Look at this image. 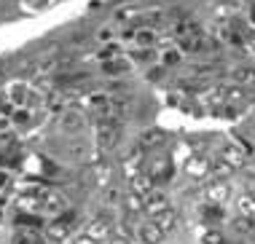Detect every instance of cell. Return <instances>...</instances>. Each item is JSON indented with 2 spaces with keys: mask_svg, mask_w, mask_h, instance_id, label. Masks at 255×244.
I'll return each instance as SVG.
<instances>
[{
  "mask_svg": "<svg viewBox=\"0 0 255 244\" xmlns=\"http://www.w3.org/2000/svg\"><path fill=\"white\" fill-rule=\"evenodd\" d=\"M145 172L156 180V185H164V183H169V180L175 177V164H172V158L167 156V153L156 150V153H148Z\"/></svg>",
  "mask_w": 255,
  "mask_h": 244,
  "instance_id": "cell-1",
  "label": "cell"
},
{
  "mask_svg": "<svg viewBox=\"0 0 255 244\" xmlns=\"http://www.w3.org/2000/svg\"><path fill=\"white\" fill-rule=\"evenodd\" d=\"M183 174L194 183H207L212 177V156L207 153H194V156L185 158L183 164Z\"/></svg>",
  "mask_w": 255,
  "mask_h": 244,
  "instance_id": "cell-2",
  "label": "cell"
},
{
  "mask_svg": "<svg viewBox=\"0 0 255 244\" xmlns=\"http://www.w3.org/2000/svg\"><path fill=\"white\" fill-rule=\"evenodd\" d=\"M215 158H220L223 164H229L234 172H239V169H245L247 166V148L245 145H239V142H234V139H229V142H223L218 148V156Z\"/></svg>",
  "mask_w": 255,
  "mask_h": 244,
  "instance_id": "cell-3",
  "label": "cell"
},
{
  "mask_svg": "<svg viewBox=\"0 0 255 244\" xmlns=\"http://www.w3.org/2000/svg\"><path fill=\"white\" fill-rule=\"evenodd\" d=\"M73 228H75V212H62L57 218H51V223L46 226V236H49L51 242H65L73 236Z\"/></svg>",
  "mask_w": 255,
  "mask_h": 244,
  "instance_id": "cell-4",
  "label": "cell"
},
{
  "mask_svg": "<svg viewBox=\"0 0 255 244\" xmlns=\"http://www.w3.org/2000/svg\"><path fill=\"white\" fill-rule=\"evenodd\" d=\"M121 139V123L113 121H102L94 129V142H97V150H113Z\"/></svg>",
  "mask_w": 255,
  "mask_h": 244,
  "instance_id": "cell-5",
  "label": "cell"
},
{
  "mask_svg": "<svg viewBox=\"0 0 255 244\" xmlns=\"http://www.w3.org/2000/svg\"><path fill=\"white\" fill-rule=\"evenodd\" d=\"M202 196H204V204H218L223 207L226 201L231 199V183L229 180H207V185L202 188Z\"/></svg>",
  "mask_w": 255,
  "mask_h": 244,
  "instance_id": "cell-6",
  "label": "cell"
},
{
  "mask_svg": "<svg viewBox=\"0 0 255 244\" xmlns=\"http://www.w3.org/2000/svg\"><path fill=\"white\" fill-rule=\"evenodd\" d=\"M134 239H137V244H164L167 242V234L158 228L156 220L145 218L134 226Z\"/></svg>",
  "mask_w": 255,
  "mask_h": 244,
  "instance_id": "cell-7",
  "label": "cell"
},
{
  "mask_svg": "<svg viewBox=\"0 0 255 244\" xmlns=\"http://www.w3.org/2000/svg\"><path fill=\"white\" fill-rule=\"evenodd\" d=\"M169 142V134L164 131L161 126H150V129H142L140 137H137V148H142L145 153H156V150H164V145Z\"/></svg>",
  "mask_w": 255,
  "mask_h": 244,
  "instance_id": "cell-8",
  "label": "cell"
},
{
  "mask_svg": "<svg viewBox=\"0 0 255 244\" xmlns=\"http://www.w3.org/2000/svg\"><path fill=\"white\" fill-rule=\"evenodd\" d=\"M113 226H116L113 218H110V215H105V212H100V215H94V218L84 226V234L92 236V239H97V242L102 244L105 239H110V236H113Z\"/></svg>",
  "mask_w": 255,
  "mask_h": 244,
  "instance_id": "cell-9",
  "label": "cell"
},
{
  "mask_svg": "<svg viewBox=\"0 0 255 244\" xmlns=\"http://www.w3.org/2000/svg\"><path fill=\"white\" fill-rule=\"evenodd\" d=\"M169 196L161 191V188H156V191H150L145 199H142V212L148 215V218H156V215H161L164 209H169Z\"/></svg>",
  "mask_w": 255,
  "mask_h": 244,
  "instance_id": "cell-10",
  "label": "cell"
},
{
  "mask_svg": "<svg viewBox=\"0 0 255 244\" xmlns=\"http://www.w3.org/2000/svg\"><path fill=\"white\" fill-rule=\"evenodd\" d=\"M84 126H86V116L81 113V110H75V108L62 110V116H59V129L65 131V134H78Z\"/></svg>",
  "mask_w": 255,
  "mask_h": 244,
  "instance_id": "cell-11",
  "label": "cell"
},
{
  "mask_svg": "<svg viewBox=\"0 0 255 244\" xmlns=\"http://www.w3.org/2000/svg\"><path fill=\"white\" fill-rule=\"evenodd\" d=\"M132 57L129 54H124V57H116V59H108V62H102L100 70H102V75H108V78H121V75H129L132 73Z\"/></svg>",
  "mask_w": 255,
  "mask_h": 244,
  "instance_id": "cell-12",
  "label": "cell"
},
{
  "mask_svg": "<svg viewBox=\"0 0 255 244\" xmlns=\"http://www.w3.org/2000/svg\"><path fill=\"white\" fill-rule=\"evenodd\" d=\"M156 188H158V185H156V180L150 177L145 169H140L137 174H132V177H129V191L137 193V196H142V199H145L150 191H156Z\"/></svg>",
  "mask_w": 255,
  "mask_h": 244,
  "instance_id": "cell-13",
  "label": "cell"
},
{
  "mask_svg": "<svg viewBox=\"0 0 255 244\" xmlns=\"http://www.w3.org/2000/svg\"><path fill=\"white\" fill-rule=\"evenodd\" d=\"M207 46H210V38L204 32L185 35V38H180V43H177V48L183 54H207Z\"/></svg>",
  "mask_w": 255,
  "mask_h": 244,
  "instance_id": "cell-14",
  "label": "cell"
},
{
  "mask_svg": "<svg viewBox=\"0 0 255 244\" xmlns=\"http://www.w3.org/2000/svg\"><path fill=\"white\" fill-rule=\"evenodd\" d=\"M234 207H237V215H242V218H255V191H242L234 201Z\"/></svg>",
  "mask_w": 255,
  "mask_h": 244,
  "instance_id": "cell-15",
  "label": "cell"
},
{
  "mask_svg": "<svg viewBox=\"0 0 255 244\" xmlns=\"http://www.w3.org/2000/svg\"><path fill=\"white\" fill-rule=\"evenodd\" d=\"M183 57H185V54H183L177 46L161 48V54H158V65H161L164 70H175V67L183 65Z\"/></svg>",
  "mask_w": 255,
  "mask_h": 244,
  "instance_id": "cell-16",
  "label": "cell"
},
{
  "mask_svg": "<svg viewBox=\"0 0 255 244\" xmlns=\"http://www.w3.org/2000/svg\"><path fill=\"white\" fill-rule=\"evenodd\" d=\"M150 220H156L158 228H161L164 234H172L177 228V223H180V215H177L175 207H169V209H164L161 215H156V218H150Z\"/></svg>",
  "mask_w": 255,
  "mask_h": 244,
  "instance_id": "cell-17",
  "label": "cell"
},
{
  "mask_svg": "<svg viewBox=\"0 0 255 244\" xmlns=\"http://www.w3.org/2000/svg\"><path fill=\"white\" fill-rule=\"evenodd\" d=\"M142 24H150V27H161L167 22V8H161V5H148V8H142Z\"/></svg>",
  "mask_w": 255,
  "mask_h": 244,
  "instance_id": "cell-18",
  "label": "cell"
},
{
  "mask_svg": "<svg viewBox=\"0 0 255 244\" xmlns=\"http://www.w3.org/2000/svg\"><path fill=\"white\" fill-rule=\"evenodd\" d=\"M231 231H234V236H239V239L253 236L255 234V218H242V215H237V218L231 220Z\"/></svg>",
  "mask_w": 255,
  "mask_h": 244,
  "instance_id": "cell-19",
  "label": "cell"
},
{
  "mask_svg": "<svg viewBox=\"0 0 255 244\" xmlns=\"http://www.w3.org/2000/svg\"><path fill=\"white\" fill-rule=\"evenodd\" d=\"M199 218H202L204 226H218V223L226 218V209L218 207V204H204L202 212H199Z\"/></svg>",
  "mask_w": 255,
  "mask_h": 244,
  "instance_id": "cell-20",
  "label": "cell"
},
{
  "mask_svg": "<svg viewBox=\"0 0 255 244\" xmlns=\"http://www.w3.org/2000/svg\"><path fill=\"white\" fill-rule=\"evenodd\" d=\"M124 54H127V48H124L121 40H110V43H102V46H100L97 57H100V62H108V59L124 57Z\"/></svg>",
  "mask_w": 255,
  "mask_h": 244,
  "instance_id": "cell-21",
  "label": "cell"
},
{
  "mask_svg": "<svg viewBox=\"0 0 255 244\" xmlns=\"http://www.w3.org/2000/svg\"><path fill=\"white\" fill-rule=\"evenodd\" d=\"M121 209L129 215V218H132V215H145V212H142V196L127 191V193H124V199H121Z\"/></svg>",
  "mask_w": 255,
  "mask_h": 244,
  "instance_id": "cell-22",
  "label": "cell"
},
{
  "mask_svg": "<svg viewBox=\"0 0 255 244\" xmlns=\"http://www.w3.org/2000/svg\"><path fill=\"white\" fill-rule=\"evenodd\" d=\"M199 242L202 244H226V234L218 226H207L202 231V236H199Z\"/></svg>",
  "mask_w": 255,
  "mask_h": 244,
  "instance_id": "cell-23",
  "label": "cell"
},
{
  "mask_svg": "<svg viewBox=\"0 0 255 244\" xmlns=\"http://www.w3.org/2000/svg\"><path fill=\"white\" fill-rule=\"evenodd\" d=\"M11 244H46V242L40 239L38 231H19V234L11 239Z\"/></svg>",
  "mask_w": 255,
  "mask_h": 244,
  "instance_id": "cell-24",
  "label": "cell"
},
{
  "mask_svg": "<svg viewBox=\"0 0 255 244\" xmlns=\"http://www.w3.org/2000/svg\"><path fill=\"white\" fill-rule=\"evenodd\" d=\"M70 244H100V242H97V239H92V236H86L84 231H81V234L70 236Z\"/></svg>",
  "mask_w": 255,
  "mask_h": 244,
  "instance_id": "cell-25",
  "label": "cell"
},
{
  "mask_svg": "<svg viewBox=\"0 0 255 244\" xmlns=\"http://www.w3.org/2000/svg\"><path fill=\"white\" fill-rule=\"evenodd\" d=\"M54 0H35V3H32V8H46V5H51Z\"/></svg>",
  "mask_w": 255,
  "mask_h": 244,
  "instance_id": "cell-26",
  "label": "cell"
},
{
  "mask_svg": "<svg viewBox=\"0 0 255 244\" xmlns=\"http://www.w3.org/2000/svg\"><path fill=\"white\" fill-rule=\"evenodd\" d=\"M110 244H134V239H113Z\"/></svg>",
  "mask_w": 255,
  "mask_h": 244,
  "instance_id": "cell-27",
  "label": "cell"
},
{
  "mask_svg": "<svg viewBox=\"0 0 255 244\" xmlns=\"http://www.w3.org/2000/svg\"><path fill=\"white\" fill-rule=\"evenodd\" d=\"M250 22H253V24H255V3H253V5H250Z\"/></svg>",
  "mask_w": 255,
  "mask_h": 244,
  "instance_id": "cell-28",
  "label": "cell"
},
{
  "mask_svg": "<svg viewBox=\"0 0 255 244\" xmlns=\"http://www.w3.org/2000/svg\"><path fill=\"white\" fill-rule=\"evenodd\" d=\"M250 134H253V139H255V121H253V126H250Z\"/></svg>",
  "mask_w": 255,
  "mask_h": 244,
  "instance_id": "cell-29",
  "label": "cell"
},
{
  "mask_svg": "<svg viewBox=\"0 0 255 244\" xmlns=\"http://www.w3.org/2000/svg\"><path fill=\"white\" fill-rule=\"evenodd\" d=\"M3 73H5V67H3V65H0V75H3Z\"/></svg>",
  "mask_w": 255,
  "mask_h": 244,
  "instance_id": "cell-30",
  "label": "cell"
}]
</instances>
